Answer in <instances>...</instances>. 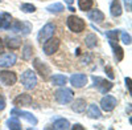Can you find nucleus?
<instances>
[{
  "label": "nucleus",
  "mask_w": 132,
  "mask_h": 130,
  "mask_svg": "<svg viewBox=\"0 0 132 130\" xmlns=\"http://www.w3.org/2000/svg\"><path fill=\"white\" fill-rule=\"evenodd\" d=\"M68 27H69L70 31L75 32V33H79V32H82L85 29L86 24H85V21L81 17L73 15V16H69L68 17Z\"/></svg>",
  "instance_id": "1"
},
{
  "label": "nucleus",
  "mask_w": 132,
  "mask_h": 130,
  "mask_svg": "<svg viewBox=\"0 0 132 130\" xmlns=\"http://www.w3.org/2000/svg\"><path fill=\"white\" fill-rule=\"evenodd\" d=\"M54 32H56V25H54L53 23L45 24V25L41 28V31L38 32V36H37L38 42H40V44H42L44 41H46L49 37H52L54 35Z\"/></svg>",
  "instance_id": "2"
},
{
  "label": "nucleus",
  "mask_w": 132,
  "mask_h": 130,
  "mask_svg": "<svg viewBox=\"0 0 132 130\" xmlns=\"http://www.w3.org/2000/svg\"><path fill=\"white\" fill-rule=\"evenodd\" d=\"M21 82H23L24 88L25 89H33L37 84V77L33 70H27L23 73V76H21Z\"/></svg>",
  "instance_id": "3"
},
{
  "label": "nucleus",
  "mask_w": 132,
  "mask_h": 130,
  "mask_svg": "<svg viewBox=\"0 0 132 130\" xmlns=\"http://www.w3.org/2000/svg\"><path fill=\"white\" fill-rule=\"evenodd\" d=\"M73 97H74V93L71 89L69 88H61L56 92V98L60 104H69L73 101Z\"/></svg>",
  "instance_id": "4"
},
{
  "label": "nucleus",
  "mask_w": 132,
  "mask_h": 130,
  "mask_svg": "<svg viewBox=\"0 0 132 130\" xmlns=\"http://www.w3.org/2000/svg\"><path fill=\"white\" fill-rule=\"evenodd\" d=\"M60 44H61V40L60 39H56V37H49L46 41H44V52L45 55H53L54 52H57L58 48H60Z\"/></svg>",
  "instance_id": "5"
},
{
  "label": "nucleus",
  "mask_w": 132,
  "mask_h": 130,
  "mask_svg": "<svg viewBox=\"0 0 132 130\" xmlns=\"http://www.w3.org/2000/svg\"><path fill=\"white\" fill-rule=\"evenodd\" d=\"M0 81H2L4 85H13L17 81V76L15 72H11V70H0Z\"/></svg>",
  "instance_id": "6"
},
{
  "label": "nucleus",
  "mask_w": 132,
  "mask_h": 130,
  "mask_svg": "<svg viewBox=\"0 0 132 130\" xmlns=\"http://www.w3.org/2000/svg\"><path fill=\"white\" fill-rule=\"evenodd\" d=\"M33 67H35V69L40 73V76L44 78V80H46L49 77V73H50V69L49 67L45 64V62H42L40 59H35V61H33Z\"/></svg>",
  "instance_id": "7"
},
{
  "label": "nucleus",
  "mask_w": 132,
  "mask_h": 130,
  "mask_svg": "<svg viewBox=\"0 0 132 130\" xmlns=\"http://www.w3.org/2000/svg\"><path fill=\"white\" fill-rule=\"evenodd\" d=\"M11 114L12 115H17V117H21V118H24V120H27L29 124L32 125H37V118L33 115L32 113L29 112H24V110H19L17 107H15V109L11 110Z\"/></svg>",
  "instance_id": "8"
},
{
  "label": "nucleus",
  "mask_w": 132,
  "mask_h": 130,
  "mask_svg": "<svg viewBox=\"0 0 132 130\" xmlns=\"http://www.w3.org/2000/svg\"><path fill=\"white\" fill-rule=\"evenodd\" d=\"M101 106H102V109L104 112H111V110L115 109V106H116V98L112 97V96H106L101 101Z\"/></svg>",
  "instance_id": "9"
},
{
  "label": "nucleus",
  "mask_w": 132,
  "mask_h": 130,
  "mask_svg": "<svg viewBox=\"0 0 132 130\" xmlns=\"http://www.w3.org/2000/svg\"><path fill=\"white\" fill-rule=\"evenodd\" d=\"M70 82L74 88H82L87 84V76L86 74H82V73H77V74H73L70 77Z\"/></svg>",
  "instance_id": "10"
},
{
  "label": "nucleus",
  "mask_w": 132,
  "mask_h": 130,
  "mask_svg": "<svg viewBox=\"0 0 132 130\" xmlns=\"http://www.w3.org/2000/svg\"><path fill=\"white\" fill-rule=\"evenodd\" d=\"M15 62H16V55H13V53H5V55L0 56V67L3 68L12 67Z\"/></svg>",
  "instance_id": "11"
},
{
  "label": "nucleus",
  "mask_w": 132,
  "mask_h": 130,
  "mask_svg": "<svg viewBox=\"0 0 132 130\" xmlns=\"http://www.w3.org/2000/svg\"><path fill=\"white\" fill-rule=\"evenodd\" d=\"M13 104L16 106H30L32 104V97L27 93H21L19 94L16 98L13 100Z\"/></svg>",
  "instance_id": "12"
},
{
  "label": "nucleus",
  "mask_w": 132,
  "mask_h": 130,
  "mask_svg": "<svg viewBox=\"0 0 132 130\" xmlns=\"http://www.w3.org/2000/svg\"><path fill=\"white\" fill-rule=\"evenodd\" d=\"M11 23H12V17L9 13L7 12L0 13V29H9Z\"/></svg>",
  "instance_id": "13"
},
{
  "label": "nucleus",
  "mask_w": 132,
  "mask_h": 130,
  "mask_svg": "<svg viewBox=\"0 0 132 130\" xmlns=\"http://www.w3.org/2000/svg\"><path fill=\"white\" fill-rule=\"evenodd\" d=\"M89 19L93 20L94 23H102V21L104 20V15L102 11L99 9H93L91 12H89Z\"/></svg>",
  "instance_id": "14"
},
{
  "label": "nucleus",
  "mask_w": 132,
  "mask_h": 130,
  "mask_svg": "<svg viewBox=\"0 0 132 130\" xmlns=\"http://www.w3.org/2000/svg\"><path fill=\"white\" fill-rule=\"evenodd\" d=\"M110 12L114 17H118L122 15V5H120V2L119 0H114L111 3V7H110Z\"/></svg>",
  "instance_id": "15"
},
{
  "label": "nucleus",
  "mask_w": 132,
  "mask_h": 130,
  "mask_svg": "<svg viewBox=\"0 0 132 130\" xmlns=\"http://www.w3.org/2000/svg\"><path fill=\"white\" fill-rule=\"evenodd\" d=\"M5 45L9 49H19L20 45H21V40L17 39V37H8L5 40Z\"/></svg>",
  "instance_id": "16"
},
{
  "label": "nucleus",
  "mask_w": 132,
  "mask_h": 130,
  "mask_svg": "<svg viewBox=\"0 0 132 130\" xmlns=\"http://www.w3.org/2000/svg\"><path fill=\"white\" fill-rule=\"evenodd\" d=\"M87 113H89L90 118H101L102 117V112H101V109H99V106L96 104H91L89 106V112Z\"/></svg>",
  "instance_id": "17"
},
{
  "label": "nucleus",
  "mask_w": 132,
  "mask_h": 130,
  "mask_svg": "<svg viewBox=\"0 0 132 130\" xmlns=\"http://www.w3.org/2000/svg\"><path fill=\"white\" fill-rule=\"evenodd\" d=\"M71 107H73V110H74V112H77V113H82V112H85L86 101H85L83 98H78V100H75V101L73 102Z\"/></svg>",
  "instance_id": "18"
},
{
  "label": "nucleus",
  "mask_w": 132,
  "mask_h": 130,
  "mask_svg": "<svg viewBox=\"0 0 132 130\" xmlns=\"http://www.w3.org/2000/svg\"><path fill=\"white\" fill-rule=\"evenodd\" d=\"M53 127L57 130H68V129H70V122L68 120H65V118H60V120L54 122Z\"/></svg>",
  "instance_id": "19"
},
{
  "label": "nucleus",
  "mask_w": 132,
  "mask_h": 130,
  "mask_svg": "<svg viewBox=\"0 0 132 130\" xmlns=\"http://www.w3.org/2000/svg\"><path fill=\"white\" fill-rule=\"evenodd\" d=\"M50 81H52V84H53V85L63 86V85L66 84V81H68V78H66L65 76H62V74H54V76H52Z\"/></svg>",
  "instance_id": "20"
},
{
  "label": "nucleus",
  "mask_w": 132,
  "mask_h": 130,
  "mask_svg": "<svg viewBox=\"0 0 132 130\" xmlns=\"http://www.w3.org/2000/svg\"><path fill=\"white\" fill-rule=\"evenodd\" d=\"M110 44H111V47L114 48L116 61H122V60H123V57H124V52H123V49L120 48L119 45H115V42H114L112 40H110Z\"/></svg>",
  "instance_id": "21"
},
{
  "label": "nucleus",
  "mask_w": 132,
  "mask_h": 130,
  "mask_svg": "<svg viewBox=\"0 0 132 130\" xmlns=\"http://www.w3.org/2000/svg\"><path fill=\"white\" fill-rule=\"evenodd\" d=\"M98 89L101 90L102 93H107V92H110L112 89V82H110V81H106V80H101V82H99L98 85Z\"/></svg>",
  "instance_id": "22"
},
{
  "label": "nucleus",
  "mask_w": 132,
  "mask_h": 130,
  "mask_svg": "<svg viewBox=\"0 0 132 130\" xmlns=\"http://www.w3.org/2000/svg\"><path fill=\"white\" fill-rule=\"evenodd\" d=\"M7 127L11 130H21V125L16 118H9L7 121Z\"/></svg>",
  "instance_id": "23"
},
{
  "label": "nucleus",
  "mask_w": 132,
  "mask_h": 130,
  "mask_svg": "<svg viewBox=\"0 0 132 130\" xmlns=\"http://www.w3.org/2000/svg\"><path fill=\"white\" fill-rule=\"evenodd\" d=\"M85 41H86V45L89 47V48H94V47L98 44V39H96V36H95V35H93V33L87 35Z\"/></svg>",
  "instance_id": "24"
},
{
  "label": "nucleus",
  "mask_w": 132,
  "mask_h": 130,
  "mask_svg": "<svg viewBox=\"0 0 132 130\" xmlns=\"http://www.w3.org/2000/svg\"><path fill=\"white\" fill-rule=\"evenodd\" d=\"M46 9L49 11V12H52V13H60V12H62L65 8H63V5L61 3H54V4L49 5Z\"/></svg>",
  "instance_id": "25"
},
{
  "label": "nucleus",
  "mask_w": 132,
  "mask_h": 130,
  "mask_svg": "<svg viewBox=\"0 0 132 130\" xmlns=\"http://www.w3.org/2000/svg\"><path fill=\"white\" fill-rule=\"evenodd\" d=\"M93 0H78V5L82 11H89L93 7Z\"/></svg>",
  "instance_id": "26"
},
{
  "label": "nucleus",
  "mask_w": 132,
  "mask_h": 130,
  "mask_svg": "<svg viewBox=\"0 0 132 130\" xmlns=\"http://www.w3.org/2000/svg\"><path fill=\"white\" fill-rule=\"evenodd\" d=\"M32 53H33V47L29 45V44H27L24 47V49H23V59L24 60H29L32 57Z\"/></svg>",
  "instance_id": "27"
},
{
  "label": "nucleus",
  "mask_w": 132,
  "mask_h": 130,
  "mask_svg": "<svg viewBox=\"0 0 132 130\" xmlns=\"http://www.w3.org/2000/svg\"><path fill=\"white\" fill-rule=\"evenodd\" d=\"M30 31H32V24L30 23H28V21H25V23H21V29H20V32L23 35H29L30 33Z\"/></svg>",
  "instance_id": "28"
},
{
  "label": "nucleus",
  "mask_w": 132,
  "mask_h": 130,
  "mask_svg": "<svg viewBox=\"0 0 132 130\" xmlns=\"http://www.w3.org/2000/svg\"><path fill=\"white\" fill-rule=\"evenodd\" d=\"M21 11H23V12H25V13H33V12L36 11V7L33 5V4L25 3V4H21Z\"/></svg>",
  "instance_id": "29"
},
{
  "label": "nucleus",
  "mask_w": 132,
  "mask_h": 130,
  "mask_svg": "<svg viewBox=\"0 0 132 130\" xmlns=\"http://www.w3.org/2000/svg\"><path fill=\"white\" fill-rule=\"evenodd\" d=\"M119 33H120V32H119L118 29H114V31H108L107 33H106V36H107L110 40H112V41H118Z\"/></svg>",
  "instance_id": "30"
},
{
  "label": "nucleus",
  "mask_w": 132,
  "mask_h": 130,
  "mask_svg": "<svg viewBox=\"0 0 132 130\" xmlns=\"http://www.w3.org/2000/svg\"><path fill=\"white\" fill-rule=\"evenodd\" d=\"M9 29L13 31V32H20V29H21V21H13V23H11Z\"/></svg>",
  "instance_id": "31"
},
{
  "label": "nucleus",
  "mask_w": 132,
  "mask_h": 130,
  "mask_svg": "<svg viewBox=\"0 0 132 130\" xmlns=\"http://www.w3.org/2000/svg\"><path fill=\"white\" fill-rule=\"evenodd\" d=\"M120 37H122V41L124 42V44H127V45L131 44V36L127 33V32H122V33H120Z\"/></svg>",
  "instance_id": "32"
},
{
  "label": "nucleus",
  "mask_w": 132,
  "mask_h": 130,
  "mask_svg": "<svg viewBox=\"0 0 132 130\" xmlns=\"http://www.w3.org/2000/svg\"><path fill=\"white\" fill-rule=\"evenodd\" d=\"M104 70H106L107 76H108V77L111 78V80H114V78H115V74H114V70H112V68H111V67H106V68H104Z\"/></svg>",
  "instance_id": "33"
},
{
  "label": "nucleus",
  "mask_w": 132,
  "mask_h": 130,
  "mask_svg": "<svg viewBox=\"0 0 132 130\" xmlns=\"http://www.w3.org/2000/svg\"><path fill=\"white\" fill-rule=\"evenodd\" d=\"M4 107H5V98L0 94V110H3Z\"/></svg>",
  "instance_id": "34"
},
{
  "label": "nucleus",
  "mask_w": 132,
  "mask_h": 130,
  "mask_svg": "<svg viewBox=\"0 0 132 130\" xmlns=\"http://www.w3.org/2000/svg\"><path fill=\"white\" fill-rule=\"evenodd\" d=\"M124 4H126V8L128 12H131V9H132V4H131V0H124Z\"/></svg>",
  "instance_id": "35"
},
{
  "label": "nucleus",
  "mask_w": 132,
  "mask_h": 130,
  "mask_svg": "<svg viewBox=\"0 0 132 130\" xmlns=\"http://www.w3.org/2000/svg\"><path fill=\"white\" fill-rule=\"evenodd\" d=\"M126 85H127L128 92H131V78H129V77H127V78H126Z\"/></svg>",
  "instance_id": "36"
},
{
  "label": "nucleus",
  "mask_w": 132,
  "mask_h": 130,
  "mask_svg": "<svg viewBox=\"0 0 132 130\" xmlns=\"http://www.w3.org/2000/svg\"><path fill=\"white\" fill-rule=\"evenodd\" d=\"M73 129H75V130H85V129H83L81 125H78V124H77V125H74V126H73Z\"/></svg>",
  "instance_id": "37"
},
{
  "label": "nucleus",
  "mask_w": 132,
  "mask_h": 130,
  "mask_svg": "<svg viewBox=\"0 0 132 130\" xmlns=\"http://www.w3.org/2000/svg\"><path fill=\"white\" fill-rule=\"evenodd\" d=\"M3 49H4V44H3V40L0 39V53L3 52Z\"/></svg>",
  "instance_id": "38"
},
{
  "label": "nucleus",
  "mask_w": 132,
  "mask_h": 130,
  "mask_svg": "<svg viewBox=\"0 0 132 130\" xmlns=\"http://www.w3.org/2000/svg\"><path fill=\"white\" fill-rule=\"evenodd\" d=\"M65 2H66V3H68L69 5H71V4H73V2H74V0H65Z\"/></svg>",
  "instance_id": "39"
},
{
  "label": "nucleus",
  "mask_w": 132,
  "mask_h": 130,
  "mask_svg": "<svg viewBox=\"0 0 132 130\" xmlns=\"http://www.w3.org/2000/svg\"><path fill=\"white\" fill-rule=\"evenodd\" d=\"M69 11H71V12H75V8H73L71 5H69V8H68Z\"/></svg>",
  "instance_id": "40"
},
{
  "label": "nucleus",
  "mask_w": 132,
  "mask_h": 130,
  "mask_svg": "<svg viewBox=\"0 0 132 130\" xmlns=\"http://www.w3.org/2000/svg\"><path fill=\"white\" fill-rule=\"evenodd\" d=\"M0 2H2V0H0Z\"/></svg>",
  "instance_id": "41"
}]
</instances>
